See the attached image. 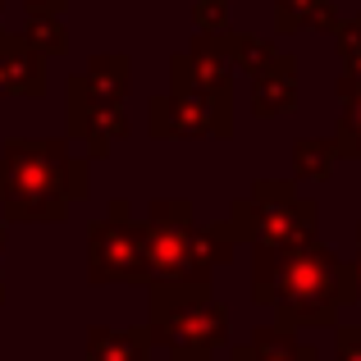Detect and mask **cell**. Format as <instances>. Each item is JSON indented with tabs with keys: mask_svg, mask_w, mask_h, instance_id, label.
Returning <instances> with one entry per match:
<instances>
[{
	"mask_svg": "<svg viewBox=\"0 0 361 361\" xmlns=\"http://www.w3.org/2000/svg\"><path fill=\"white\" fill-rule=\"evenodd\" d=\"M252 302L274 307L279 329H334L338 311L353 302L348 265L320 238L288 252H252Z\"/></svg>",
	"mask_w": 361,
	"mask_h": 361,
	"instance_id": "obj_1",
	"label": "cell"
},
{
	"mask_svg": "<svg viewBox=\"0 0 361 361\" xmlns=\"http://www.w3.org/2000/svg\"><path fill=\"white\" fill-rule=\"evenodd\" d=\"M92 197V160L69 137H5L0 142V220L55 224L69 206Z\"/></svg>",
	"mask_w": 361,
	"mask_h": 361,
	"instance_id": "obj_2",
	"label": "cell"
},
{
	"mask_svg": "<svg viewBox=\"0 0 361 361\" xmlns=\"http://www.w3.org/2000/svg\"><path fill=\"white\" fill-rule=\"evenodd\" d=\"M142 243H147L151 279L188 283V288H211L215 265H229L238 252L229 220H192V197H156L142 220Z\"/></svg>",
	"mask_w": 361,
	"mask_h": 361,
	"instance_id": "obj_3",
	"label": "cell"
},
{
	"mask_svg": "<svg viewBox=\"0 0 361 361\" xmlns=\"http://www.w3.org/2000/svg\"><path fill=\"white\" fill-rule=\"evenodd\" d=\"M147 338L165 348L169 361H215L229 343V307L211 288L188 283H147Z\"/></svg>",
	"mask_w": 361,
	"mask_h": 361,
	"instance_id": "obj_4",
	"label": "cell"
},
{
	"mask_svg": "<svg viewBox=\"0 0 361 361\" xmlns=\"http://www.w3.org/2000/svg\"><path fill=\"white\" fill-rule=\"evenodd\" d=\"M320 202L298 197L288 178H256L252 192L229 206L233 238L247 243L252 252H288L298 243L316 238Z\"/></svg>",
	"mask_w": 361,
	"mask_h": 361,
	"instance_id": "obj_5",
	"label": "cell"
},
{
	"mask_svg": "<svg viewBox=\"0 0 361 361\" xmlns=\"http://www.w3.org/2000/svg\"><path fill=\"white\" fill-rule=\"evenodd\" d=\"M87 283H151L142 220H133L128 197H115L106 215L87 224Z\"/></svg>",
	"mask_w": 361,
	"mask_h": 361,
	"instance_id": "obj_6",
	"label": "cell"
},
{
	"mask_svg": "<svg viewBox=\"0 0 361 361\" xmlns=\"http://www.w3.org/2000/svg\"><path fill=\"white\" fill-rule=\"evenodd\" d=\"M64 123H69V142L87 147V160H106L115 151V142H123L133 128L123 101L97 92L82 73H73L64 82Z\"/></svg>",
	"mask_w": 361,
	"mask_h": 361,
	"instance_id": "obj_7",
	"label": "cell"
},
{
	"mask_svg": "<svg viewBox=\"0 0 361 361\" xmlns=\"http://www.w3.org/2000/svg\"><path fill=\"white\" fill-rule=\"evenodd\" d=\"M147 133L156 142L174 137H233V106L220 101H192V97H151L147 101Z\"/></svg>",
	"mask_w": 361,
	"mask_h": 361,
	"instance_id": "obj_8",
	"label": "cell"
},
{
	"mask_svg": "<svg viewBox=\"0 0 361 361\" xmlns=\"http://www.w3.org/2000/svg\"><path fill=\"white\" fill-rule=\"evenodd\" d=\"M169 97L233 106V69L220 55L215 37H192L188 51H174V60H169Z\"/></svg>",
	"mask_w": 361,
	"mask_h": 361,
	"instance_id": "obj_9",
	"label": "cell"
},
{
	"mask_svg": "<svg viewBox=\"0 0 361 361\" xmlns=\"http://www.w3.org/2000/svg\"><path fill=\"white\" fill-rule=\"evenodd\" d=\"M0 97H46V60L23 42V32L0 27Z\"/></svg>",
	"mask_w": 361,
	"mask_h": 361,
	"instance_id": "obj_10",
	"label": "cell"
},
{
	"mask_svg": "<svg viewBox=\"0 0 361 361\" xmlns=\"http://www.w3.org/2000/svg\"><path fill=\"white\" fill-rule=\"evenodd\" d=\"M298 110V55L279 51L265 73L252 78V115L256 119H279Z\"/></svg>",
	"mask_w": 361,
	"mask_h": 361,
	"instance_id": "obj_11",
	"label": "cell"
},
{
	"mask_svg": "<svg viewBox=\"0 0 361 361\" xmlns=\"http://www.w3.org/2000/svg\"><path fill=\"white\" fill-rule=\"evenodd\" d=\"M229 361H320V353L311 343H298V338L279 325H256L252 338L233 348Z\"/></svg>",
	"mask_w": 361,
	"mask_h": 361,
	"instance_id": "obj_12",
	"label": "cell"
},
{
	"mask_svg": "<svg viewBox=\"0 0 361 361\" xmlns=\"http://www.w3.org/2000/svg\"><path fill=\"white\" fill-rule=\"evenodd\" d=\"M338 5L334 0H274V32H338Z\"/></svg>",
	"mask_w": 361,
	"mask_h": 361,
	"instance_id": "obj_13",
	"label": "cell"
},
{
	"mask_svg": "<svg viewBox=\"0 0 361 361\" xmlns=\"http://www.w3.org/2000/svg\"><path fill=\"white\" fill-rule=\"evenodd\" d=\"M87 361H151L147 325H128V329L92 325L87 329Z\"/></svg>",
	"mask_w": 361,
	"mask_h": 361,
	"instance_id": "obj_14",
	"label": "cell"
},
{
	"mask_svg": "<svg viewBox=\"0 0 361 361\" xmlns=\"http://www.w3.org/2000/svg\"><path fill=\"white\" fill-rule=\"evenodd\" d=\"M215 46H220V55L229 60V69L247 73V78L265 73L274 64V55H279V46H270L265 37H256V32H224Z\"/></svg>",
	"mask_w": 361,
	"mask_h": 361,
	"instance_id": "obj_15",
	"label": "cell"
},
{
	"mask_svg": "<svg viewBox=\"0 0 361 361\" xmlns=\"http://www.w3.org/2000/svg\"><path fill=\"white\" fill-rule=\"evenodd\" d=\"M82 78L92 82L97 92H106V97H115L128 106V92H133V60L123 51H97L87 60V69H82Z\"/></svg>",
	"mask_w": 361,
	"mask_h": 361,
	"instance_id": "obj_16",
	"label": "cell"
},
{
	"mask_svg": "<svg viewBox=\"0 0 361 361\" xmlns=\"http://www.w3.org/2000/svg\"><path fill=\"white\" fill-rule=\"evenodd\" d=\"M334 160H338V151L329 137H298L293 142V178L298 183H329Z\"/></svg>",
	"mask_w": 361,
	"mask_h": 361,
	"instance_id": "obj_17",
	"label": "cell"
},
{
	"mask_svg": "<svg viewBox=\"0 0 361 361\" xmlns=\"http://www.w3.org/2000/svg\"><path fill=\"white\" fill-rule=\"evenodd\" d=\"M338 101H343V115L334 123V151L348 160H361V87L348 78H338Z\"/></svg>",
	"mask_w": 361,
	"mask_h": 361,
	"instance_id": "obj_18",
	"label": "cell"
},
{
	"mask_svg": "<svg viewBox=\"0 0 361 361\" xmlns=\"http://www.w3.org/2000/svg\"><path fill=\"white\" fill-rule=\"evenodd\" d=\"M23 42L32 46L42 60H51V55H64V51H69V27H64V18H27Z\"/></svg>",
	"mask_w": 361,
	"mask_h": 361,
	"instance_id": "obj_19",
	"label": "cell"
},
{
	"mask_svg": "<svg viewBox=\"0 0 361 361\" xmlns=\"http://www.w3.org/2000/svg\"><path fill=\"white\" fill-rule=\"evenodd\" d=\"M334 51H338V60H343V78L361 87V14H353V18H343V23H338Z\"/></svg>",
	"mask_w": 361,
	"mask_h": 361,
	"instance_id": "obj_20",
	"label": "cell"
},
{
	"mask_svg": "<svg viewBox=\"0 0 361 361\" xmlns=\"http://www.w3.org/2000/svg\"><path fill=\"white\" fill-rule=\"evenodd\" d=\"M192 18H197V37H215L220 42L229 32V0H197Z\"/></svg>",
	"mask_w": 361,
	"mask_h": 361,
	"instance_id": "obj_21",
	"label": "cell"
},
{
	"mask_svg": "<svg viewBox=\"0 0 361 361\" xmlns=\"http://www.w3.org/2000/svg\"><path fill=\"white\" fill-rule=\"evenodd\" d=\"M334 361H361V325H334Z\"/></svg>",
	"mask_w": 361,
	"mask_h": 361,
	"instance_id": "obj_22",
	"label": "cell"
},
{
	"mask_svg": "<svg viewBox=\"0 0 361 361\" xmlns=\"http://www.w3.org/2000/svg\"><path fill=\"white\" fill-rule=\"evenodd\" d=\"M27 18H64V9H69V0H23Z\"/></svg>",
	"mask_w": 361,
	"mask_h": 361,
	"instance_id": "obj_23",
	"label": "cell"
},
{
	"mask_svg": "<svg viewBox=\"0 0 361 361\" xmlns=\"http://www.w3.org/2000/svg\"><path fill=\"white\" fill-rule=\"evenodd\" d=\"M348 293H353V302H361V224H357V261L348 265Z\"/></svg>",
	"mask_w": 361,
	"mask_h": 361,
	"instance_id": "obj_24",
	"label": "cell"
},
{
	"mask_svg": "<svg viewBox=\"0 0 361 361\" xmlns=\"http://www.w3.org/2000/svg\"><path fill=\"white\" fill-rule=\"evenodd\" d=\"M5 243H9V224L0 220V256H5ZM0 307H5V279H0Z\"/></svg>",
	"mask_w": 361,
	"mask_h": 361,
	"instance_id": "obj_25",
	"label": "cell"
},
{
	"mask_svg": "<svg viewBox=\"0 0 361 361\" xmlns=\"http://www.w3.org/2000/svg\"><path fill=\"white\" fill-rule=\"evenodd\" d=\"M0 9H5V0H0Z\"/></svg>",
	"mask_w": 361,
	"mask_h": 361,
	"instance_id": "obj_26",
	"label": "cell"
}]
</instances>
